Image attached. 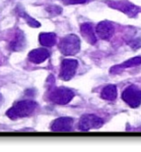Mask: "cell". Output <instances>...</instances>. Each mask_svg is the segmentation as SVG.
<instances>
[{
  "instance_id": "1",
  "label": "cell",
  "mask_w": 141,
  "mask_h": 152,
  "mask_svg": "<svg viewBox=\"0 0 141 152\" xmlns=\"http://www.w3.org/2000/svg\"><path fill=\"white\" fill-rule=\"evenodd\" d=\"M38 107V103L33 100H21L15 104L7 111V117L11 119H18L29 117L34 113L36 108Z\"/></svg>"
},
{
  "instance_id": "2",
  "label": "cell",
  "mask_w": 141,
  "mask_h": 152,
  "mask_svg": "<svg viewBox=\"0 0 141 152\" xmlns=\"http://www.w3.org/2000/svg\"><path fill=\"white\" fill-rule=\"evenodd\" d=\"M81 48V41L78 36L70 34L60 39L59 49L63 55L72 56L77 54Z\"/></svg>"
},
{
  "instance_id": "5",
  "label": "cell",
  "mask_w": 141,
  "mask_h": 152,
  "mask_svg": "<svg viewBox=\"0 0 141 152\" xmlns=\"http://www.w3.org/2000/svg\"><path fill=\"white\" fill-rule=\"evenodd\" d=\"M122 99L132 108L141 105V90L135 86H129L122 93Z\"/></svg>"
},
{
  "instance_id": "6",
  "label": "cell",
  "mask_w": 141,
  "mask_h": 152,
  "mask_svg": "<svg viewBox=\"0 0 141 152\" xmlns=\"http://www.w3.org/2000/svg\"><path fill=\"white\" fill-rule=\"evenodd\" d=\"M104 124L103 119L95 115H84L80 118L78 128L81 131H89L91 129H99Z\"/></svg>"
},
{
  "instance_id": "10",
  "label": "cell",
  "mask_w": 141,
  "mask_h": 152,
  "mask_svg": "<svg viewBox=\"0 0 141 152\" xmlns=\"http://www.w3.org/2000/svg\"><path fill=\"white\" fill-rule=\"evenodd\" d=\"M50 57V53L47 49L44 48H37V49H33L32 51L29 52L28 54V59L29 61L33 64H41L44 61Z\"/></svg>"
},
{
  "instance_id": "17",
  "label": "cell",
  "mask_w": 141,
  "mask_h": 152,
  "mask_svg": "<svg viewBox=\"0 0 141 152\" xmlns=\"http://www.w3.org/2000/svg\"><path fill=\"white\" fill-rule=\"evenodd\" d=\"M46 11L49 13L51 15H58L60 14H62V11L63 9L59 6H56V5H52V6H48L46 8Z\"/></svg>"
},
{
  "instance_id": "7",
  "label": "cell",
  "mask_w": 141,
  "mask_h": 152,
  "mask_svg": "<svg viewBox=\"0 0 141 152\" xmlns=\"http://www.w3.org/2000/svg\"><path fill=\"white\" fill-rule=\"evenodd\" d=\"M78 67L77 60L74 59H64L60 65V77L63 81H69L74 77Z\"/></svg>"
},
{
  "instance_id": "14",
  "label": "cell",
  "mask_w": 141,
  "mask_h": 152,
  "mask_svg": "<svg viewBox=\"0 0 141 152\" xmlns=\"http://www.w3.org/2000/svg\"><path fill=\"white\" fill-rule=\"evenodd\" d=\"M101 97L105 100L113 101L117 97V89L114 85H108L103 89L101 93Z\"/></svg>"
},
{
  "instance_id": "16",
  "label": "cell",
  "mask_w": 141,
  "mask_h": 152,
  "mask_svg": "<svg viewBox=\"0 0 141 152\" xmlns=\"http://www.w3.org/2000/svg\"><path fill=\"white\" fill-rule=\"evenodd\" d=\"M17 12L18 15L23 19H25V21L27 22V24H29V26L34 27V28H39V27H40V23L39 21L36 20V19H34L32 17H30V15H28V14H26L23 10H21V9H17Z\"/></svg>"
},
{
  "instance_id": "11",
  "label": "cell",
  "mask_w": 141,
  "mask_h": 152,
  "mask_svg": "<svg viewBox=\"0 0 141 152\" xmlns=\"http://www.w3.org/2000/svg\"><path fill=\"white\" fill-rule=\"evenodd\" d=\"M26 39L22 31L17 30L14 39L10 42V48L12 51H21L25 48Z\"/></svg>"
},
{
  "instance_id": "4",
  "label": "cell",
  "mask_w": 141,
  "mask_h": 152,
  "mask_svg": "<svg viewBox=\"0 0 141 152\" xmlns=\"http://www.w3.org/2000/svg\"><path fill=\"white\" fill-rule=\"evenodd\" d=\"M106 2L112 9L122 12V13H124L125 15H127L128 17H130L132 18L137 17L140 11V9L136 5L132 4V2L125 1V0H113V1H106Z\"/></svg>"
},
{
  "instance_id": "3",
  "label": "cell",
  "mask_w": 141,
  "mask_h": 152,
  "mask_svg": "<svg viewBox=\"0 0 141 152\" xmlns=\"http://www.w3.org/2000/svg\"><path fill=\"white\" fill-rule=\"evenodd\" d=\"M74 91L65 87L56 88L50 91L48 98L49 100L58 105H66L69 103L74 97Z\"/></svg>"
},
{
  "instance_id": "19",
  "label": "cell",
  "mask_w": 141,
  "mask_h": 152,
  "mask_svg": "<svg viewBox=\"0 0 141 152\" xmlns=\"http://www.w3.org/2000/svg\"><path fill=\"white\" fill-rule=\"evenodd\" d=\"M0 100H1V95H0Z\"/></svg>"
},
{
  "instance_id": "15",
  "label": "cell",
  "mask_w": 141,
  "mask_h": 152,
  "mask_svg": "<svg viewBox=\"0 0 141 152\" xmlns=\"http://www.w3.org/2000/svg\"><path fill=\"white\" fill-rule=\"evenodd\" d=\"M40 45L46 47L54 46L57 42V37L54 33H40L39 37Z\"/></svg>"
},
{
  "instance_id": "9",
  "label": "cell",
  "mask_w": 141,
  "mask_h": 152,
  "mask_svg": "<svg viewBox=\"0 0 141 152\" xmlns=\"http://www.w3.org/2000/svg\"><path fill=\"white\" fill-rule=\"evenodd\" d=\"M96 34L102 39H108L114 34V26L110 21H101L96 26Z\"/></svg>"
},
{
  "instance_id": "8",
  "label": "cell",
  "mask_w": 141,
  "mask_h": 152,
  "mask_svg": "<svg viewBox=\"0 0 141 152\" xmlns=\"http://www.w3.org/2000/svg\"><path fill=\"white\" fill-rule=\"evenodd\" d=\"M73 126V118L68 117H62L52 122L51 130L53 132H69Z\"/></svg>"
},
{
  "instance_id": "13",
  "label": "cell",
  "mask_w": 141,
  "mask_h": 152,
  "mask_svg": "<svg viewBox=\"0 0 141 152\" xmlns=\"http://www.w3.org/2000/svg\"><path fill=\"white\" fill-rule=\"evenodd\" d=\"M140 64H141V57H140V56H137V57L129 59L128 61L124 62L123 64H121V65H118V66H115L113 67H111L110 72L111 73H116L117 71H119L121 69H129V67H132V66H139Z\"/></svg>"
},
{
  "instance_id": "12",
  "label": "cell",
  "mask_w": 141,
  "mask_h": 152,
  "mask_svg": "<svg viewBox=\"0 0 141 152\" xmlns=\"http://www.w3.org/2000/svg\"><path fill=\"white\" fill-rule=\"evenodd\" d=\"M80 30L84 39H86L88 43L95 45L96 42H97V38H96V35L94 33L93 26H92L90 23H83V24L81 25Z\"/></svg>"
},
{
  "instance_id": "18",
  "label": "cell",
  "mask_w": 141,
  "mask_h": 152,
  "mask_svg": "<svg viewBox=\"0 0 141 152\" xmlns=\"http://www.w3.org/2000/svg\"><path fill=\"white\" fill-rule=\"evenodd\" d=\"M66 5H75V4H84L86 3L88 0H63Z\"/></svg>"
}]
</instances>
